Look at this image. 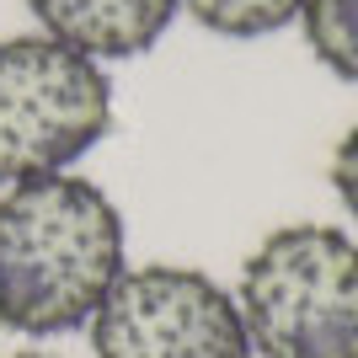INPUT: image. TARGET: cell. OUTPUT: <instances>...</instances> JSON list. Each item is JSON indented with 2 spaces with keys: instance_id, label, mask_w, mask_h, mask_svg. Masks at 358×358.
Segmentation results:
<instances>
[{
  "instance_id": "1",
  "label": "cell",
  "mask_w": 358,
  "mask_h": 358,
  "mask_svg": "<svg viewBox=\"0 0 358 358\" xmlns=\"http://www.w3.org/2000/svg\"><path fill=\"white\" fill-rule=\"evenodd\" d=\"M123 214L86 177H32L0 193V327L64 337L91 327L123 278Z\"/></svg>"
},
{
  "instance_id": "2",
  "label": "cell",
  "mask_w": 358,
  "mask_h": 358,
  "mask_svg": "<svg viewBox=\"0 0 358 358\" xmlns=\"http://www.w3.org/2000/svg\"><path fill=\"white\" fill-rule=\"evenodd\" d=\"M236 305L252 358H358V241L337 224H278L241 262Z\"/></svg>"
},
{
  "instance_id": "3",
  "label": "cell",
  "mask_w": 358,
  "mask_h": 358,
  "mask_svg": "<svg viewBox=\"0 0 358 358\" xmlns=\"http://www.w3.org/2000/svg\"><path fill=\"white\" fill-rule=\"evenodd\" d=\"M113 129V80L102 59L22 32L0 43V182L59 177Z\"/></svg>"
},
{
  "instance_id": "4",
  "label": "cell",
  "mask_w": 358,
  "mask_h": 358,
  "mask_svg": "<svg viewBox=\"0 0 358 358\" xmlns=\"http://www.w3.org/2000/svg\"><path fill=\"white\" fill-rule=\"evenodd\" d=\"M96 358H252L236 294L187 262L123 268L91 315Z\"/></svg>"
},
{
  "instance_id": "5",
  "label": "cell",
  "mask_w": 358,
  "mask_h": 358,
  "mask_svg": "<svg viewBox=\"0 0 358 358\" xmlns=\"http://www.w3.org/2000/svg\"><path fill=\"white\" fill-rule=\"evenodd\" d=\"M38 32L91 59H139L166 38L182 0H27Z\"/></svg>"
},
{
  "instance_id": "6",
  "label": "cell",
  "mask_w": 358,
  "mask_h": 358,
  "mask_svg": "<svg viewBox=\"0 0 358 358\" xmlns=\"http://www.w3.org/2000/svg\"><path fill=\"white\" fill-rule=\"evenodd\" d=\"M305 43L337 80L358 86V0H305Z\"/></svg>"
},
{
  "instance_id": "7",
  "label": "cell",
  "mask_w": 358,
  "mask_h": 358,
  "mask_svg": "<svg viewBox=\"0 0 358 358\" xmlns=\"http://www.w3.org/2000/svg\"><path fill=\"white\" fill-rule=\"evenodd\" d=\"M182 11L220 38H273L299 22L305 0H182Z\"/></svg>"
},
{
  "instance_id": "8",
  "label": "cell",
  "mask_w": 358,
  "mask_h": 358,
  "mask_svg": "<svg viewBox=\"0 0 358 358\" xmlns=\"http://www.w3.org/2000/svg\"><path fill=\"white\" fill-rule=\"evenodd\" d=\"M331 187L343 198V209L358 220V123L337 139V150H331Z\"/></svg>"
},
{
  "instance_id": "9",
  "label": "cell",
  "mask_w": 358,
  "mask_h": 358,
  "mask_svg": "<svg viewBox=\"0 0 358 358\" xmlns=\"http://www.w3.org/2000/svg\"><path fill=\"white\" fill-rule=\"evenodd\" d=\"M6 358H54V353H6Z\"/></svg>"
}]
</instances>
